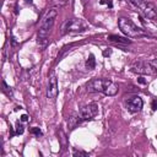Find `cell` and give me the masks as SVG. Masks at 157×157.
Instances as JSON below:
<instances>
[{
  "label": "cell",
  "mask_w": 157,
  "mask_h": 157,
  "mask_svg": "<svg viewBox=\"0 0 157 157\" xmlns=\"http://www.w3.org/2000/svg\"><path fill=\"white\" fill-rule=\"evenodd\" d=\"M110 53H112V50H105V52H103V55L107 56V55H110Z\"/></svg>",
  "instance_id": "d4e9b609"
},
{
  "label": "cell",
  "mask_w": 157,
  "mask_h": 157,
  "mask_svg": "<svg viewBox=\"0 0 157 157\" xmlns=\"http://www.w3.org/2000/svg\"><path fill=\"white\" fill-rule=\"evenodd\" d=\"M67 1H69V0H53V4L56 5V6H59V7H61V6H64Z\"/></svg>",
  "instance_id": "ffe728a7"
},
{
  "label": "cell",
  "mask_w": 157,
  "mask_h": 157,
  "mask_svg": "<svg viewBox=\"0 0 157 157\" xmlns=\"http://www.w3.org/2000/svg\"><path fill=\"white\" fill-rule=\"evenodd\" d=\"M26 2H29V4H31V2H32V0H26Z\"/></svg>",
  "instance_id": "4316f807"
},
{
  "label": "cell",
  "mask_w": 157,
  "mask_h": 157,
  "mask_svg": "<svg viewBox=\"0 0 157 157\" xmlns=\"http://www.w3.org/2000/svg\"><path fill=\"white\" fill-rule=\"evenodd\" d=\"M151 107H152V110H157V98H155V99L152 101Z\"/></svg>",
  "instance_id": "7402d4cb"
},
{
  "label": "cell",
  "mask_w": 157,
  "mask_h": 157,
  "mask_svg": "<svg viewBox=\"0 0 157 157\" xmlns=\"http://www.w3.org/2000/svg\"><path fill=\"white\" fill-rule=\"evenodd\" d=\"M118 91H119V86H118L117 83H114L113 81L108 80V82H107V85H105V87H104L103 93H104L105 96H115V94L118 93Z\"/></svg>",
  "instance_id": "30bf717a"
},
{
  "label": "cell",
  "mask_w": 157,
  "mask_h": 157,
  "mask_svg": "<svg viewBox=\"0 0 157 157\" xmlns=\"http://www.w3.org/2000/svg\"><path fill=\"white\" fill-rule=\"evenodd\" d=\"M87 28V25L85 23L83 20L81 18H67L65 22L61 25L60 34H67V33H77V32H83Z\"/></svg>",
  "instance_id": "277c9868"
},
{
  "label": "cell",
  "mask_w": 157,
  "mask_h": 157,
  "mask_svg": "<svg viewBox=\"0 0 157 157\" xmlns=\"http://www.w3.org/2000/svg\"><path fill=\"white\" fill-rule=\"evenodd\" d=\"M87 1H88V0H81V2H82V4H83V5H85V4H86V2H87Z\"/></svg>",
  "instance_id": "484cf974"
},
{
  "label": "cell",
  "mask_w": 157,
  "mask_h": 157,
  "mask_svg": "<svg viewBox=\"0 0 157 157\" xmlns=\"http://www.w3.org/2000/svg\"><path fill=\"white\" fill-rule=\"evenodd\" d=\"M58 134H59V140H60L63 147H65L66 146V135H65V132L60 129V130H58Z\"/></svg>",
  "instance_id": "9a60e30c"
},
{
  "label": "cell",
  "mask_w": 157,
  "mask_h": 157,
  "mask_svg": "<svg viewBox=\"0 0 157 157\" xmlns=\"http://www.w3.org/2000/svg\"><path fill=\"white\" fill-rule=\"evenodd\" d=\"M72 155H74V156H83V157H87V156H88V153H87V152L81 151V150H74Z\"/></svg>",
  "instance_id": "d6986e66"
},
{
  "label": "cell",
  "mask_w": 157,
  "mask_h": 157,
  "mask_svg": "<svg viewBox=\"0 0 157 157\" xmlns=\"http://www.w3.org/2000/svg\"><path fill=\"white\" fill-rule=\"evenodd\" d=\"M81 120H82V118H81L80 115H72V117L69 119V128H70V129H74Z\"/></svg>",
  "instance_id": "4fadbf2b"
},
{
  "label": "cell",
  "mask_w": 157,
  "mask_h": 157,
  "mask_svg": "<svg viewBox=\"0 0 157 157\" xmlns=\"http://www.w3.org/2000/svg\"><path fill=\"white\" fill-rule=\"evenodd\" d=\"M129 4H131L132 6H135V7H137V9H140L144 4H145V0H126Z\"/></svg>",
  "instance_id": "2e32d148"
},
{
  "label": "cell",
  "mask_w": 157,
  "mask_h": 157,
  "mask_svg": "<svg viewBox=\"0 0 157 157\" xmlns=\"http://www.w3.org/2000/svg\"><path fill=\"white\" fill-rule=\"evenodd\" d=\"M99 2H101V4H107L109 7H113V2H112V0H101Z\"/></svg>",
  "instance_id": "44dd1931"
},
{
  "label": "cell",
  "mask_w": 157,
  "mask_h": 157,
  "mask_svg": "<svg viewBox=\"0 0 157 157\" xmlns=\"http://www.w3.org/2000/svg\"><path fill=\"white\" fill-rule=\"evenodd\" d=\"M108 39L110 42H114V43H120V44H130L131 40L124 38V37H119V36H115V34H110L108 36Z\"/></svg>",
  "instance_id": "8fae6325"
},
{
  "label": "cell",
  "mask_w": 157,
  "mask_h": 157,
  "mask_svg": "<svg viewBox=\"0 0 157 157\" xmlns=\"http://www.w3.org/2000/svg\"><path fill=\"white\" fill-rule=\"evenodd\" d=\"M80 117L82 118V120H88L92 119L93 117H96L98 114V104L97 103H88L83 107L80 108Z\"/></svg>",
  "instance_id": "5b68a950"
},
{
  "label": "cell",
  "mask_w": 157,
  "mask_h": 157,
  "mask_svg": "<svg viewBox=\"0 0 157 157\" xmlns=\"http://www.w3.org/2000/svg\"><path fill=\"white\" fill-rule=\"evenodd\" d=\"M58 78H56V75L54 71L50 72L49 75V80H48V87H47V97L50 98V99H54L56 98L58 96Z\"/></svg>",
  "instance_id": "8992f818"
},
{
  "label": "cell",
  "mask_w": 157,
  "mask_h": 157,
  "mask_svg": "<svg viewBox=\"0 0 157 157\" xmlns=\"http://www.w3.org/2000/svg\"><path fill=\"white\" fill-rule=\"evenodd\" d=\"M1 87H2V88H1L2 93H5L7 97H10V98H11V97L13 96V92H12L11 87H10V86H7V83L5 82V80H2V81H1Z\"/></svg>",
  "instance_id": "7c38bea8"
},
{
  "label": "cell",
  "mask_w": 157,
  "mask_h": 157,
  "mask_svg": "<svg viewBox=\"0 0 157 157\" xmlns=\"http://www.w3.org/2000/svg\"><path fill=\"white\" fill-rule=\"evenodd\" d=\"M31 132H32L33 135H36V136H38V137L43 135V132H42V130H40L39 128H32V129H31Z\"/></svg>",
  "instance_id": "ac0fdd59"
},
{
  "label": "cell",
  "mask_w": 157,
  "mask_h": 157,
  "mask_svg": "<svg viewBox=\"0 0 157 157\" xmlns=\"http://www.w3.org/2000/svg\"><path fill=\"white\" fill-rule=\"evenodd\" d=\"M142 105H144V102H142L141 97H139V96H134V97H131V98L126 102V108H128V110L131 112V113H137V112H140L141 108H142Z\"/></svg>",
  "instance_id": "9c48e42d"
},
{
  "label": "cell",
  "mask_w": 157,
  "mask_h": 157,
  "mask_svg": "<svg viewBox=\"0 0 157 157\" xmlns=\"http://www.w3.org/2000/svg\"><path fill=\"white\" fill-rule=\"evenodd\" d=\"M20 119H21V121H28V115L27 114H22Z\"/></svg>",
  "instance_id": "603a6c76"
},
{
  "label": "cell",
  "mask_w": 157,
  "mask_h": 157,
  "mask_svg": "<svg viewBox=\"0 0 157 157\" xmlns=\"http://www.w3.org/2000/svg\"><path fill=\"white\" fill-rule=\"evenodd\" d=\"M118 26L120 28V31L126 36V37H130V38H140V37H144L146 36V33L140 28L137 27L131 20L129 18H125V17H121L118 20Z\"/></svg>",
  "instance_id": "7a4b0ae2"
},
{
  "label": "cell",
  "mask_w": 157,
  "mask_h": 157,
  "mask_svg": "<svg viewBox=\"0 0 157 157\" xmlns=\"http://www.w3.org/2000/svg\"><path fill=\"white\" fill-rule=\"evenodd\" d=\"M108 82V78H92L86 83L87 92H102L104 91V87Z\"/></svg>",
  "instance_id": "52a82bcc"
},
{
  "label": "cell",
  "mask_w": 157,
  "mask_h": 157,
  "mask_svg": "<svg viewBox=\"0 0 157 157\" xmlns=\"http://www.w3.org/2000/svg\"><path fill=\"white\" fill-rule=\"evenodd\" d=\"M139 10L142 12V15H144L146 18L152 20V21H157V9L155 7L153 4L145 1V4H144Z\"/></svg>",
  "instance_id": "ba28073f"
},
{
  "label": "cell",
  "mask_w": 157,
  "mask_h": 157,
  "mask_svg": "<svg viewBox=\"0 0 157 157\" xmlns=\"http://www.w3.org/2000/svg\"><path fill=\"white\" fill-rule=\"evenodd\" d=\"M94 66H96V59H94V55H93V54H90L88 59L86 60V67H87L88 70H92V69H94Z\"/></svg>",
  "instance_id": "5bb4252c"
},
{
  "label": "cell",
  "mask_w": 157,
  "mask_h": 157,
  "mask_svg": "<svg viewBox=\"0 0 157 157\" xmlns=\"http://www.w3.org/2000/svg\"><path fill=\"white\" fill-rule=\"evenodd\" d=\"M15 129H16V130H15V134H16V135H21V134H23V131H25L23 125L20 124V121L16 123V128H15Z\"/></svg>",
  "instance_id": "e0dca14e"
},
{
  "label": "cell",
  "mask_w": 157,
  "mask_h": 157,
  "mask_svg": "<svg viewBox=\"0 0 157 157\" xmlns=\"http://www.w3.org/2000/svg\"><path fill=\"white\" fill-rule=\"evenodd\" d=\"M137 81H139L140 83H142V85L147 83V82H146V80H144V77H139V78H137Z\"/></svg>",
  "instance_id": "cb8c5ba5"
},
{
  "label": "cell",
  "mask_w": 157,
  "mask_h": 157,
  "mask_svg": "<svg viewBox=\"0 0 157 157\" xmlns=\"http://www.w3.org/2000/svg\"><path fill=\"white\" fill-rule=\"evenodd\" d=\"M56 7H52L49 9L45 15L43 16L42 21H40V25H39V29H38V33H37V38H38V42H45L47 38L49 37V33L54 26V21H55V17H56Z\"/></svg>",
  "instance_id": "6da1fadb"
},
{
  "label": "cell",
  "mask_w": 157,
  "mask_h": 157,
  "mask_svg": "<svg viewBox=\"0 0 157 157\" xmlns=\"http://www.w3.org/2000/svg\"><path fill=\"white\" fill-rule=\"evenodd\" d=\"M131 71L140 75H157V59L139 60L131 65Z\"/></svg>",
  "instance_id": "3957f363"
}]
</instances>
